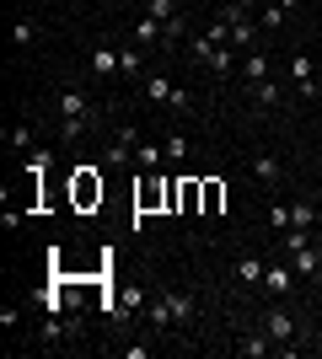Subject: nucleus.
<instances>
[{
	"label": "nucleus",
	"mask_w": 322,
	"mask_h": 359,
	"mask_svg": "<svg viewBox=\"0 0 322 359\" xmlns=\"http://www.w3.org/2000/svg\"><path fill=\"white\" fill-rule=\"evenodd\" d=\"M76 204H81V210L102 204V177H97V166H81V172H76Z\"/></svg>",
	"instance_id": "nucleus-4"
},
{
	"label": "nucleus",
	"mask_w": 322,
	"mask_h": 359,
	"mask_svg": "<svg viewBox=\"0 0 322 359\" xmlns=\"http://www.w3.org/2000/svg\"><path fill=\"white\" fill-rule=\"evenodd\" d=\"M119 75H140V54L135 48H119Z\"/></svg>",
	"instance_id": "nucleus-25"
},
{
	"label": "nucleus",
	"mask_w": 322,
	"mask_h": 359,
	"mask_svg": "<svg viewBox=\"0 0 322 359\" xmlns=\"http://www.w3.org/2000/svg\"><path fill=\"white\" fill-rule=\"evenodd\" d=\"M290 75H295V91H301V97H317V75H311L307 54H290Z\"/></svg>",
	"instance_id": "nucleus-7"
},
{
	"label": "nucleus",
	"mask_w": 322,
	"mask_h": 359,
	"mask_svg": "<svg viewBox=\"0 0 322 359\" xmlns=\"http://www.w3.org/2000/svg\"><path fill=\"white\" fill-rule=\"evenodd\" d=\"M263 332H269L274 344H295V316L290 311H269L263 316Z\"/></svg>",
	"instance_id": "nucleus-6"
},
{
	"label": "nucleus",
	"mask_w": 322,
	"mask_h": 359,
	"mask_svg": "<svg viewBox=\"0 0 322 359\" xmlns=\"http://www.w3.org/2000/svg\"><path fill=\"white\" fill-rule=\"evenodd\" d=\"M92 70L102 75V81H107V75H119V48H113V43H97V54H92Z\"/></svg>",
	"instance_id": "nucleus-14"
},
{
	"label": "nucleus",
	"mask_w": 322,
	"mask_h": 359,
	"mask_svg": "<svg viewBox=\"0 0 322 359\" xmlns=\"http://www.w3.org/2000/svg\"><path fill=\"white\" fill-rule=\"evenodd\" d=\"M32 38H38V27H32V22H16V27H11V43H32Z\"/></svg>",
	"instance_id": "nucleus-28"
},
{
	"label": "nucleus",
	"mask_w": 322,
	"mask_h": 359,
	"mask_svg": "<svg viewBox=\"0 0 322 359\" xmlns=\"http://www.w3.org/2000/svg\"><path fill=\"white\" fill-rule=\"evenodd\" d=\"M145 6H151V16H161V22H172V16H177V6H172V0H145Z\"/></svg>",
	"instance_id": "nucleus-29"
},
{
	"label": "nucleus",
	"mask_w": 322,
	"mask_h": 359,
	"mask_svg": "<svg viewBox=\"0 0 322 359\" xmlns=\"http://www.w3.org/2000/svg\"><path fill=\"white\" fill-rule=\"evenodd\" d=\"M290 269L301 273V279H317L322 273V252L317 247H301V252H290Z\"/></svg>",
	"instance_id": "nucleus-8"
},
{
	"label": "nucleus",
	"mask_w": 322,
	"mask_h": 359,
	"mask_svg": "<svg viewBox=\"0 0 322 359\" xmlns=\"http://www.w3.org/2000/svg\"><path fill=\"white\" fill-rule=\"evenodd\" d=\"M285 16H290L285 6H274V0H263V6H258V27H263V32H279V27H285Z\"/></svg>",
	"instance_id": "nucleus-15"
},
{
	"label": "nucleus",
	"mask_w": 322,
	"mask_h": 359,
	"mask_svg": "<svg viewBox=\"0 0 322 359\" xmlns=\"http://www.w3.org/2000/svg\"><path fill=\"white\" fill-rule=\"evenodd\" d=\"M145 316H151L156 327H172V311H167V295H156V300H145Z\"/></svg>",
	"instance_id": "nucleus-20"
},
{
	"label": "nucleus",
	"mask_w": 322,
	"mask_h": 359,
	"mask_svg": "<svg viewBox=\"0 0 322 359\" xmlns=\"http://www.w3.org/2000/svg\"><path fill=\"white\" fill-rule=\"evenodd\" d=\"M247 91H253V107H279V102H285V91L274 86V75L258 81V86H247Z\"/></svg>",
	"instance_id": "nucleus-13"
},
{
	"label": "nucleus",
	"mask_w": 322,
	"mask_h": 359,
	"mask_svg": "<svg viewBox=\"0 0 322 359\" xmlns=\"http://www.w3.org/2000/svg\"><path fill=\"white\" fill-rule=\"evenodd\" d=\"M6 145H11V150H27L32 145V129H27V123H11V129H6Z\"/></svg>",
	"instance_id": "nucleus-22"
},
{
	"label": "nucleus",
	"mask_w": 322,
	"mask_h": 359,
	"mask_svg": "<svg viewBox=\"0 0 322 359\" xmlns=\"http://www.w3.org/2000/svg\"><path fill=\"white\" fill-rule=\"evenodd\" d=\"M220 198H226V182L204 177V210H199V215H215V210H220Z\"/></svg>",
	"instance_id": "nucleus-18"
},
{
	"label": "nucleus",
	"mask_w": 322,
	"mask_h": 359,
	"mask_svg": "<svg viewBox=\"0 0 322 359\" xmlns=\"http://www.w3.org/2000/svg\"><path fill=\"white\" fill-rule=\"evenodd\" d=\"M263 273H269V263H263V257H253V252L236 257V279H242V285H263Z\"/></svg>",
	"instance_id": "nucleus-10"
},
{
	"label": "nucleus",
	"mask_w": 322,
	"mask_h": 359,
	"mask_svg": "<svg viewBox=\"0 0 322 359\" xmlns=\"http://www.w3.org/2000/svg\"><path fill=\"white\" fill-rule=\"evenodd\" d=\"M135 161H140V166H151V172H156V166L167 161V150H161V145H140V150H135Z\"/></svg>",
	"instance_id": "nucleus-21"
},
{
	"label": "nucleus",
	"mask_w": 322,
	"mask_h": 359,
	"mask_svg": "<svg viewBox=\"0 0 322 359\" xmlns=\"http://www.w3.org/2000/svg\"><path fill=\"white\" fill-rule=\"evenodd\" d=\"M269 225H274V231H290V204H274V210H269Z\"/></svg>",
	"instance_id": "nucleus-26"
},
{
	"label": "nucleus",
	"mask_w": 322,
	"mask_h": 359,
	"mask_svg": "<svg viewBox=\"0 0 322 359\" xmlns=\"http://www.w3.org/2000/svg\"><path fill=\"white\" fill-rule=\"evenodd\" d=\"M135 38H140V43H156V38H167V22L145 11V16H140V27H135Z\"/></svg>",
	"instance_id": "nucleus-16"
},
{
	"label": "nucleus",
	"mask_w": 322,
	"mask_h": 359,
	"mask_svg": "<svg viewBox=\"0 0 322 359\" xmlns=\"http://www.w3.org/2000/svg\"><path fill=\"white\" fill-rule=\"evenodd\" d=\"M242 75H247V86L269 81V54H263V48H247V65H242Z\"/></svg>",
	"instance_id": "nucleus-11"
},
{
	"label": "nucleus",
	"mask_w": 322,
	"mask_h": 359,
	"mask_svg": "<svg viewBox=\"0 0 322 359\" xmlns=\"http://www.w3.org/2000/svg\"><path fill=\"white\" fill-rule=\"evenodd\" d=\"M145 97H151V102H167V107H194V97H188L183 86H177V81H167V75H151V81H145Z\"/></svg>",
	"instance_id": "nucleus-2"
},
{
	"label": "nucleus",
	"mask_w": 322,
	"mask_h": 359,
	"mask_svg": "<svg viewBox=\"0 0 322 359\" xmlns=\"http://www.w3.org/2000/svg\"><path fill=\"white\" fill-rule=\"evenodd\" d=\"M210 70H215V75H231V43H220V48L210 54Z\"/></svg>",
	"instance_id": "nucleus-24"
},
{
	"label": "nucleus",
	"mask_w": 322,
	"mask_h": 359,
	"mask_svg": "<svg viewBox=\"0 0 322 359\" xmlns=\"http://www.w3.org/2000/svg\"><path fill=\"white\" fill-rule=\"evenodd\" d=\"M311 354H317V359H322V338H317V344H311Z\"/></svg>",
	"instance_id": "nucleus-32"
},
{
	"label": "nucleus",
	"mask_w": 322,
	"mask_h": 359,
	"mask_svg": "<svg viewBox=\"0 0 322 359\" xmlns=\"http://www.w3.org/2000/svg\"><path fill=\"white\" fill-rule=\"evenodd\" d=\"M290 225L311 231V225H317V210H311V204H290Z\"/></svg>",
	"instance_id": "nucleus-23"
},
{
	"label": "nucleus",
	"mask_w": 322,
	"mask_h": 359,
	"mask_svg": "<svg viewBox=\"0 0 322 359\" xmlns=\"http://www.w3.org/2000/svg\"><path fill=\"white\" fill-rule=\"evenodd\" d=\"M274 6H285V11H295V6H301V0H274Z\"/></svg>",
	"instance_id": "nucleus-31"
},
{
	"label": "nucleus",
	"mask_w": 322,
	"mask_h": 359,
	"mask_svg": "<svg viewBox=\"0 0 322 359\" xmlns=\"http://www.w3.org/2000/svg\"><path fill=\"white\" fill-rule=\"evenodd\" d=\"M220 6H226V0H220Z\"/></svg>",
	"instance_id": "nucleus-33"
},
{
	"label": "nucleus",
	"mask_w": 322,
	"mask_h": 359,
	"mask_svg": "<svg viewBox=\"0 0 322 359\" xmlns=\"http://www.w3.org/2000/svg\"><path fill=\"white\" fill-rule=\"evenodd\" d=\"M295 279H301V273H295L290 263H269V273H263V290L285 300V295H290V290H295Z\"/></svg>",
	"instance_id": "nucleus-5"
},
{
	"label": "nucleus",
	"mask_w": 322,
	"mask_h": 359,
	"mask_svg": "<svg viewBox=\"0 0 322 359\" xmlns=\"http://www.w3.org/2000/svg\"><path fill=\"white\" fill-rule=\"evenodd\" d=\"M269 344H274L269 332H253V338H242V344H236V354H247V359H263V354H269Z\"/></svg>",
	"instance_id": "nucleus-17"
},
{
	"label": "nucleus",
	"mask_w": 322,
	"mask_h": 359,
	"mask_svg": "<svg viewBox=\"0 0 322 359\" xmlns=\"http://www.w3.org/2000/svg\"><path fill=\"white\" fill-rule=\"evenodd\" d=\"M231 6H242V11H253V6H263V0H231Z\"/></svg>",
	"instance_id": "nucleus-30"
},
{
	"label": "nucleus",
	"mask_w": 322,
	"mask_h": 359,
	"mask_svg": "<svg viewBox=\"0 0 322 359\" xmlns=\"http://www.w3.org/2000/svg\"><path fill=\"white\" fill-rule=\"evenodd\" d=\"M167 311H172V322H194V295H183V290H167Z\"/></svg>",
	"instance_id": "nucleus-12"
},
{
	"label": "nucleus",
	"mask_w": 322,
	"mask_h": 359,
	"mask_svg": "<svg viewBox=\"0 0 322 359\" xmlns=\"http://www.w3.org/2000/svg\"><path fill=\"white\" fill-rule=\"evenodd\" d=\"M215 48H220V38H210V32H199V38L188 43V54H194V60H199V65H210V54H215Z\"/></svg>",
	"instance_id": "nucleus-19"
},
{
	"label": "nucleus",
	"mask_w": 322,
	"mask_h": 359,
	"mask_svg": "<svg viewBox=\"0 0 322 359\" xmlns=\"http://www.w3.org/2000/svg\"><path fill=\"white\" fill-rule=\"evenodd\" d=\"M92 129V102H86V91L65 86L60 91V140H81Z\"/></svg>",
	"instance_id": "nucleus-1"
},
{
	"label": "nucleus",
	"mask_w": 322,
	"mask_h": 359,
	"mask_svg": "<svg viewBox=\"0 0 322 359\" xmlns=\"http://www.w3.org/2000/svg\"><path fill=\"white\" fill-rule=\"evenodd\" d=\"M135 140H140V129H119V135L107 140L102 161H107V166H129V161H135Z\"/></svg>",
	"instance_id": "nucleus-3"
},
{
	"label": "nucleus",
	"mask_w": 322,
	"mask_h": 359,
	"mask_svg": "<svg viewBox=\"0 0 322 359\" xmlns=\"http://www.w3.org/2000/svg\"><path fill=\"white\" fill-rule=\"evenodd\" d=\"M253 177H258L263 188H274V182L285 177V172H279V161L269 156V150H258V156H253Z\"/></svg>",
	"instance_id": "nucleus-9"
},
{
	"label": "nucleus",
	"mask_w": 322,
	"mask_h": 359,
	"mask_svg": "<svg viewBox=\"0 0 322 359\" xmlns=\"http://www.w3.org/2000/svg\"><path fill=\"white\" fill-rule=\"evenodd\" d=\"M161 150H167L172 161H183V156H188V140L183 135H167V145H161Z\"/></svg>",
	"instance_id": "nucleus-27"
}]
</instances>
